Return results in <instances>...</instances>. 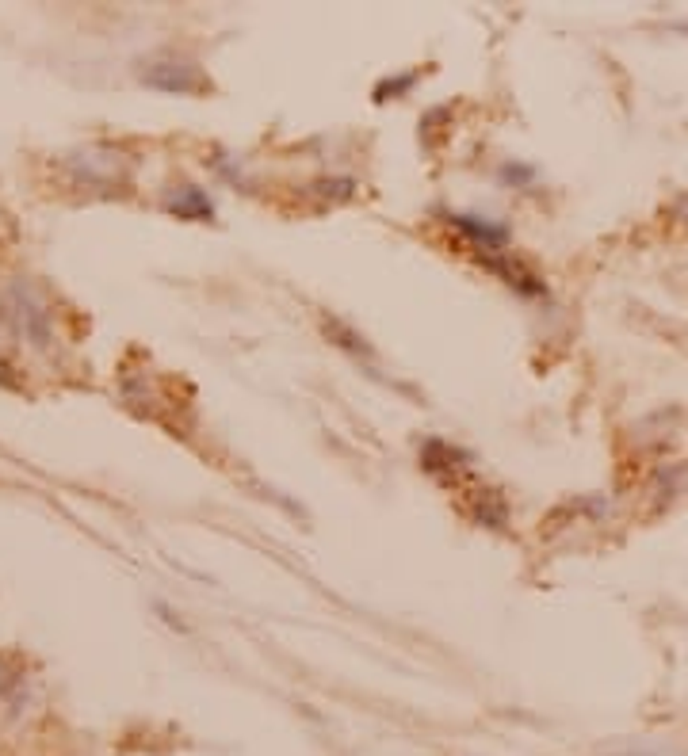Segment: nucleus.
I'll use <instances>...</instances> for the list:
<instances>
[{
    "label": "nucleus",
    "instance_id": "1",
    "mask_svg": "<svg viewBox=\"0 0 688 756\" xmlns=\"http://www.w3.org/2000/svg\"><path fill=\"white\" fill-rule=\"evenodd\" d=\"M142 80L154 84V89H161V92H177V96H199L207 89V77L199 73L196 61L177 58V54L149 58L142 66Z\"/></svg>",
    "mask_w": 688,
    "mask_h": 756
},
{
    "label": "nucleus",
    "instance_id": "2",
    "mask_svg": "<svg viewBox=\"0 0 688 756\" xmlns=\"http://www.w3.org/2000/svg\"><path fill=\"white\" fill-rule=\"evenodd\" d=\"M447 226H456L470 245L478 249V256H493V252H509V229L501 222L478 218V214H447Z\"/></svg>",
    "mask_w": 688,
    "mask_h": 756
},
{
    "label": "nucleus",
    "instance_id": "3",
    "mask_svg": "<svg viewBox=\"0 0 688 756\" xmlns=\"http://www.w3.org/2000/svg\"><path fill=\"white\" fill-rule=\"evenodd\" d=\"M165 210L177 214V218H188V222H210L214 218V203L207 199V191L191 187V184H180L177 191H168Z\"/></svg>",
    "mask_w": 688,
    "mask_h": 756
},
{
    "label": "nucleus",
    "instance_id": "4",
    "mask_svg": "<svg viewBox=\"0 0 688 756\" xmlns=\"http://www.w3.org/2000/svg\"><path fill=\"white\" fill-rule=\"evenodd\" d=\"M414 80H417V73H402V77H394V80H382L379 89H375V100H386V92H405Z\"/></svg>",
    "mask_w": 688,
    "mask_h": 756
},
{
    "label": "nucleus",
    "instance_id": "5",
    "mask_svg": "<svg viewBox=\"0 0 688 756\" xmlns=\"http://www.w3.org/2000/svg\"><path fill=\"white\" fill-rule=\"evenodd\" d=\"M501 176H505V180H521V184H528V180H532V168H524V165H505V168H501Z\"/></svg>",
    "mask_w": 688,
    "mask_h": 756
},
{
    "label": "nucleus",
    "instance_id": "6",
    "mask_svg": "<svg viewBox=\"0 0 688 756\" xmlns=\"http://www.w3.org/2000/svg\"><path fill=\"white\" fill-rule=\"evenodd\" d=\"M12 680H16V668H12L5 657H0V696H5V691L12 687Z\"/></svg>",
    "mask_w": 688,
    "mask_h": 756
},
{
    "label": "nucleus",
    "instance_id": "7",
    "mask_svg": "<svg viewBox=\"0 0 688 756\" xmlns=\"http://www.w3.org/2000/svg\"><path fill=\"white\" fill-rule=\"evenodd\" d=\"M677 218H681V222H684V226H688V196H684V199H681V203H677Z\"/></svg>",
    "mask_w": 688,
    "mask_h": 756
}]
</instances>
